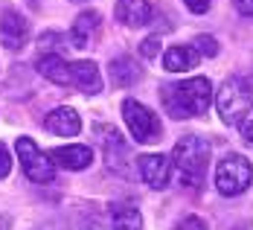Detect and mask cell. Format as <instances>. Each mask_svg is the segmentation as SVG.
<instances>
[{
	"label": "cell",
	"instance_id": "obj_10",
	"mask_svg": "<svg viewBox=\"0 0 253 230\" xmlns=\"http://www.w3.org/2000/svg\"><path fill=\"white\" fill-rule=\"evenodd\" d=\"M114 12H117V21L131 26V29H140V26L152 24V6H149V0H117Z\"/></svg>",
	"mask_w": 253,
	"mask_h": 230
},
{
	"label": "cell",
	"instance_id": "obj_17",
	"mask_svg": "<svg viewBox=\"0 0 253 230\" xmlns=\"http://www.w3.org/2000/svg\"><path fill=\"white\" fill-rule=\"evenodd\" d=\"M108 216H111V225L114 230H143V216L134 204H111L108 207Z\"/></svg>",
	"mask_w": 253,
	"mask_h": 230
},
{
	"label": "cell",
	"instance_id": "obj_2",
	"mask_svg": "<svg viewBox=\"0 0 253 230\" xmlns=\"http://www.w3.org/2000/svg\"><path fill=\"white\" fill-rule=\"evenodd\" d=\"M210 154H212V146L198 134H186L177 140L175 152H172V166L177 169V175L186 186H201L204 184Z\"/></svg>",
	"mask_w": 253,
	"mask_h": 230
},
{
	"label": "cell",
	"instance_id": "obj_5",
	"mask_svg": "<svg viewBox=\"0 0 253 230\" xmlns=\"http://www.w3.org/2000/svg\"><path fill=\"white\" fill-rule=\"evenodd\" d=\"M123 120H126L128 131H131V137H134L137 143L152 146V143L160 140V120H157V114L149 111L143 102L126 99V102H123Z\"/></svg>",
	"mask_w": 253,
	"mask_h": 230
},
{
	"label": "cell",
	"instance_id": "obj_14",
	"mask_svg": "<svg viewBox=\"0 0 253 230\" xmlns=\"http://www.w3.org/2000/svg\"><path fill=\"white\" fill-rule=\"evenodd\" d=\"M99 32V12H82L76 21H73V29H70V44L76 50H87L90 41L96 38Z\"/></svg>",
	"mask_w": 253,
	"mask_h": 230
},
{
	"label": "cell",
	"instance_id": "obj_12",
	"mask_svg": "<svg viewBox=\"0 0 253 230\" xmlns=\"http://www.w3.org/2000/svg\"><path fill=\"white\" fill-rule=\"evenodd\" d=\"M44 128L50 134H58V137H73V134L82 131V120H79V114L73 108L61 105V108H55L44 117Z\"/></svg>",
	"mask_w": 253,
	"mask_h": 230
},
{
	"label": "cell",
	"instance_id": "obj_11",
	"mask_svg": "<svg viewBox=\"0 0 253 230\" xmlns=\"http://www.w3.org/2000/svg\"><path fill=\"white\" fill-rule=\"evenodd\" d=\"M70 85H76L79 91H82V93H87V96L99 93V91H102L99 67H96L93 61H87V58L73 61V64H70Z\"/></svg>",
	"mask_w": 253,
	"mask_h": 230
},
{
	"label": "cell",
	"instance_id": "obj_16",
	"mask_svg": "<svg viewBox=\"0 0 253 230\" xmlns=\"http://www.w3.org/2000/svg\"><path fill=\"white\" fill-rule=\"evenodd\" d=\"M198 52L192 47H169L163 52V67L169 73H189L192 67H198Z\"/></svg>",
	"mask_w": 253,
	"mask_h": 230
},
{
	"label": "cell",
	"instance_id": "obj_21",
	"mask_svg": "<svg viewBox=\"0 0 253 230\" xmlns=\"http://www.w3.org/2000/svg\"><path fill=\"white\" fill-rule=\"evenodd\" d=\"M12 172V157H9V149L0 143V178H9Z\"/></svg>",
	"mask_w": 253,
	"mask_h": 230
},
{
	"label": "cell",
	"instance_id": "obj_4",
	"mask_svg": "<svg viewBox=\"0 0 253 230\" xmlns=\"http://www.w3.org/2000/svg\"><path fill=\"white\" fill-rule=\"evenodd\" d=\"M253 184V163L245 154H227L215 166V189L221 195H242Z\"/></svg>",
	"mask_w": 253,
	"mask_h": 230
},
{
	"label": "cell",
	"instance_id": "obj_18",
	"mask_svg": "<svg viewBox=\"0 0 253 230\" xmlns=\"http://www.w3.org/2000/svg\"><path fill=\"white\" fill-rule=\"evenodd\" d=\"M192 50L198 52V55L212 58V55H218V41H215L212 35H198V38L192 41Z\"/></svg>",
	"mask_w": 253,
	"mask_h": 230
},
{
	"label": "cell",
	"instance_id": "obj_19",
	"mask_svg": "<svg viewBox=\"0 0 253 230\" xmlns=\"http://www.w3.org/2000/svg\"><path fill=\"white\" fill-rule=\"evenodd\" d=\"M172 230H207V222H204L201 216H183Z\"/></svg>",
	"mask_w": 253,
	"mask_h": 230
},
{
	"label": "cell",
	"instance_id": "obj_8",
	"mask_svg": "<svg viewBox=\"0 0 253 230\" xmlns=\"http://www.w3.org/2000/svg\"><path fill=\"white\" fill-rule=\"evenodd\" d=\"M26 32H29V24L21 12L15 9H3L0 15V44L6 50H21L26 44Z\"/></svg>",
	"mask_w": 253,
	"mask_h": 230
},
{
	"label": "cell",
	"instance_id": "obj_23",
	"mask_svg": "<svg viewBox=\"0 0 253 230\" xmlns=\"http://www.w3.org/2000/svg\"><path fill=\"white\" fill-rule=\"evenodd\" d=\"M236 9H239L242 15L253 18V0H236Z\"/></svg>",
	"mask_w": 253,
	"mask_h": 230
},
{
	"label": "cell",
	"instance_id": "obj_3",
	"mask_svg": "<svg viewBox=\"0 0 253 230\" xmlns=\"http://www.w3.org/2000/svg\"><path fill=\"white\" fill-rule=\"evenodd\" d=\"M251 105H253V91L242 76H230L215 93L218 117L227 126H242L248 120V114H251Z\"/></svg>",
	"mask_w": 253,
	"mask_h": 230
},
{
	"label": "cell",
	"instance_id": "obj_20",
	"mask_svg": "<svg viewBox=\"0 0 253 230\" xmlns=\"http://www.w3.org/2000/svg\"><path fill=\"white\" fill-rule=\"evenodd\" d=\"M157 52H160V38L157 35H149L146 41H140V55L143 58H154Z\"/></svg>",
	"mask_w": 253,
	"mask_h": 230
},
{
	"label": "cell",
	"instance_id": "obj_24",
	"mask_svg": "<svg viewBox=\"0 0 253 230\" xmlns=\"http://www.w3.org/2000/svg\"><path fill=\"white\" fill-rule=\"evenodd\" d=\"M242 131H245V140L253 143V123H242Z\"/></svg>",
	"mask_w": 253,
	"mask_h": 230
},
{
	"label": "cell",
	"instance_id": "obj_22",
	"mask_svg": "<svg viewBox=\"0 0 253 230\" xmlns=\"http://www.w3.org/2000/svg\"><path fill=\"white\" fill-rule=\"evenodd\" d=\"M210 3H212V0H186L189 12H195V15H204V12L210 9Z\"/></svg>",
	"mask_w": 253,
	"mask_h": 230
},
{
	"label": "cell",
	"instance_id": "obj_25",
	"mask_svg": "<svg viewBox=\"0 0 253 230\" xmlns=\"http://www.w3.org/2000/svg\"><path fill=\"white\" fill-rule=\"evenodd\" d=\"M0 230H9V219L6 216H0Z\"/></svg>",
	"mask_w": 253,
	"mask_h": 230
},
{
	"label": "cell",
	"instance_id": "obj_15",
	"mask_svg": "<svg viewBox=\"0 0 253 230\" xmlns=\"http://www.w3.org/2000/svg\"><path fill=\"white\" fill-rule=\"evenodd\" d=\"M140 76H143V67L131 55H120V58L111 61V82L117 88H131V85L140 82Z\"/></svg>",
	"mask_w": 253,
	"mask_h": 230
},
{
	"label": "cell",
	"instance_id": "obj_6",
	"mask_svg": "<svg viewBox=\"0 0 253 230\" xmlns=\"http://www.w3.org/2000/svg\"><path fill=\"white\" fill-rule=\"evenodd\" d=\"M15 149H18L21 166H24V172H26V178L29 181H35V184H50V181L55 178V166H52V160L38 149L35 140H29V137H18Z\"/></svg>",
	"mask_w": 253,
	"mask_h": 230
},
{
	"label": "cell",
	"instance_id": "obj_9",
	"mask_svg": "<svg viewBox=\"0 0 253 230\" xmlns=\"http://www.w3.org/2000/svg\"><path fill=\"white\" fill-rule=\"evenodd\" d=\"M52 160V166H61V169H70V172H79V169H87L93 163V152L87 146H61V149H52L47 154Z\"/></svg>",
	"mask_w": 253,
	"mask_h": 230
},
{
	"label": "cell",
	"instance_id": "obj_7",
	"mask_svg": "<svg viewBox=\"0 0 253 230\" xmlns=\"http://www.w3.org/2000/svg\"><path fill=\"white\" fill-rule=\"evenodd\" d=\"M137 166H140L143 181L152 189H166L172 184V157H166V154H143L137 160Z\"/></svg>",
	"mask_w": 253,
	"mask_h": 230
},
{
	"label": "cell",
	"instance_id": "obj_13",
	"mask_svg": "<svg viewBox=\"0 0 253 230\" xmlns=\"http://www.w3.org/2000/svg\"><path fill=\"white\" fill-rule=\"evenodd\" d=\"M35 70H38L44 79L61 85V88L70 85V61H64L58 52H41L38 61H35Z\"/></svg>",
	"mask_w": 253,
	"mask_h": 230
},
{
	"label": "cell",
	"instance_id": "obj_26",
	"mask_svg": "<svg viewBox=\"0 0 253 230\" xmlns=\"http://www.w3.org/2000/svg\"><path fill=\"white\" fill-rule=\"evenodd\" d=\"M73 3H87V0H73Z\"/></svg>",
	"mask_w": 253,
	"mask_h": 230
},
{
	"label": "cell",
	"instance_id": "obj_1",
	"mask_svg": "<svg viewBox=\"0 0 253 230\" xmlns=\"http://www.w3.org/2000/svg\"><path fill=\"white\" fill-rule=\"evenodd\" d=\"M160 99H163L172 120L198 117L212 102V85H210V79H204V76L186 79V82H172V85H163Z\"/></svg>",
	"mask_w": 253,
	"mask_h": 230
}]
</instances>
